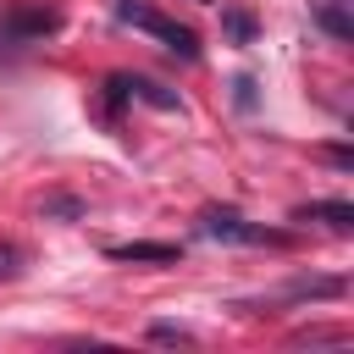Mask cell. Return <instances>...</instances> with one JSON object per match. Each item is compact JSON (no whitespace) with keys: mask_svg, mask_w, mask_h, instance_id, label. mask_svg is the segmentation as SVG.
I'll use <instances>...</instances> for the list:
<instances>
[{"mask_svg":"<svg viewBox=\"0 0 354 354\" xmlns=\"http://www.w3.org/2000/svg\"><path fill=\"white\" fill-rule=\"evenodd\" d=\"M116 22H127V28H144L149 39H160L171 55H183V61H199V39L183 28V22H171V17H160V11H149V6H138V0H116Z\"/></svg>","mask_w":354,"mask_h":354,"instance_id":"6da1fadb","label":"cell"},{"mask_svg":"<svg viewBox=\"0 0 354 354\" xmlns=\"http://www.w3.org/2000/svg\"><path fill=\"white\" fill-rule=\"evenodd\" d=\"M61 28V11L55 6H44V0H17V6H6V17H0V44H39V39H50Z\"/></svg>","mask_w":354,"mask_h":354,"instance_id":"7a4b0ae2","label":"cell"},{"mask_svg":"<svg viewBox=\"0 0 354 354\" xmlns=\"http://www.w3.org/2000/svg\"><path fill=\"white\" fill-rule=\"evenodd\" d=\"M199 232H205V238H221V243H288L282 232L254 227V221H243V216H238V210H227V205L205 210V216H199Z\"/></svg>","mask_w":354,"mask_h":354,"instance_id":"3957f363","label":"cell"},{"mask_svg":"<svg viewBox=\"0 0 354 354\" xmlns=\"http://www.w3.org/2000/svg\"><path fill=\"white\" fill-rule=\"evenodd\" d=\"M293 221H326L332 232H348L354 227V205L348 199H310V205L293 210Z\"/></svg>","mask_w":354,"mask_h":354,"instance_id":"277c9868","label":"cell"},{"mask_svg":"<svg viewBox=\"0 0 354 354\" xmlns=\"http://www.w3.org/2000/svg\"><path fill=\"white\" fill-rule=\"evenodd\" d=\"M105 254H111V260H155V266H171L183 249H177V243H144V238H138V243H111Z\"/></svg>","mask_w":354,"mask_h":354,"instance_id":"5b68a950","label":"cell"},{"mask_svg":"<svg viewBox=\"0 0 354 354\" xmlns=\"http://www.w3.org/2000/svg\"><path fill=\"white\" fill-rule=\"evenodd\" d=\"M127 88H133V100H144V105H160V111H183V100H177L171 88L149 83V77H127Z\"/></svg>","mask_w":354,"mask_h":354,"instance_id":"8992f818","label":"cell"},{"mask_svg":"<svg viewBox=\"0 0 354 354\" xmlns=\"http://www.w3.org/2000/svg\"><path fill=\"white\" fill-rule=\"evenodd\" d=\"M221 28H227L232 44H254V17H249L243 6H227V11H221Z\"/></svg>","mask_w":354,"mask_h":354,"instance_id":"52a82bcc","label":"cell"},{"mask_svg":"<svg viewBox=\"0 0 354 354\" xmlns=\"http://www.w3.org/2000/svg\"><path fill=\"white\" fill-rule=\"evenodd\" d=\"M315 22H321V28L332 33V39H343V44L354 39V22H348V11H343L337 0H332V6H321V11H315Z\"/></svg>","mask_w":354,"mask_h":354,"instance_id":"ba28073f","label":"cell"},{"mask_svg":"<svg viewBox=\"0 0 354 354\" xmlns=\"http://www.w3.org/2000/svg\"><path fill=\"white\" fill-rule=\"evenodd\" d=\"M337 293H343L337 277H315V282H293L288 288V299H337Z\"/></svg>","mask_w":354,"mask_h":354,"instance_id":"9c48e42d","label":"cell"},{"mask_svg":"<svg viewBox=\"0 0 354 354\" xmlns=\"http://www.w3.org/2000/svg\"><path fill=\"white\" fill-rule=\"evenodd\" d=\"M44 216H83V199H72V194H55V199H44Z\"/></svg>","mask_w":354,"mask_h":354,"instance_id":"30bf717a","label":"cell"},{"mask_svg":"<svg viewBox=\"0 0 354 354\" xmlns=\"http://www.w3.org/2000/svg\"><path fill=\"white\" fill-rule=\"evenodd\" d=\"M17 271H22V249L17 243H0V282H11Z\"/></svg>","mask_w":354,"mask_h":354,"instance_id":"8fae6325","label":"cell"},{"mask_svg":"<svg viewBox=\"0 0 354 354\" xmlns=\"http://www.w3.org/2000/svg\"><path fill=\"white\" fill-rule=\"evenodd\" d=\"M149 337H155V343H194V337H188L183 326H171V321H155V326H149Z\"/></svg>","mask_w":354,"mask_h":354,"instance_id":"7c38bea8","label":"cell"},{"mask_svg":"<svg viewBox=\"0 0 354 354\" xmlns=\"http://www.w3.org/2000/svg\"><path fill=\"white\" fill-rule=\"evenodd\" d=\"M232 100L238 111H254V77H232Z\"/></svg>","mask_w":354,"mask_h":354,"instance_id":"4fadbf2b","label":"cell"}]
</instances>
